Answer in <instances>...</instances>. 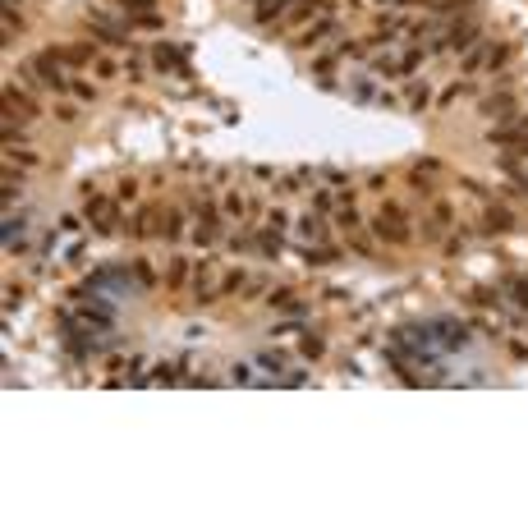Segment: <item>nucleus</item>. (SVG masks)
Masks as SVG:
<instances>
[{"label": "nucleus", "mask_w": 528, "mask_h": 528, "mask_svg": "<svg viewBox=\"0 0 528 528\" xmlns=\"http://www.w3.org/2000/svg\"><path fill=\"white\" fill-rule=\"evenodd\" d=\"M515 110V92H496V97H483V115H510Z\"/></svg>", "instance_id": "10"}, {"label": "nucleus", "mask_w": 528, "mask_h": 528, "mask_svg": "<svg viewBox=\"0 0 528 528\" xmlns=\"http://www.w3.org/2000/svg\"><path fill=\"white\" fill-rule=\"evenodd\" d=\"M510 299H515L519 308H528V280H510Z\"/></svg>", "instance_id": "19"}, {"label": "nucleus", "mask_w": 528, "mask_h": 528, "mask_svg": "<svg viewBox=\"0 0 528 528\" xmlns=\"http://www.w3.org/2000/svg\"><path fill=\"white\" fill-rule=\"evenodd\" d=\"M69 92H74V97H83V101H92V97H97V92H92L88 83H83V78H69Z\"/></svg>", "instance_id": "26"}, {"label": "nucleus", "mask_w": 528, "mask_h": 528, "mask_svg": "<svg viewBox=\"0 0 528 528\" xmlns=\"http://www.w3.org/2000/svg\"><path fill=\"white\" fill-rule=\"evenodd\" d=\"M303 354H308V359H317V354H322V340H317V335H303Z\"/></svg>", "instance_id": "30"}, {"label": "nucleus", "mask_w": 528, "mask_h": 528, "mask_svg": "<svg viewBox=\"0 0 528 528\" xmlns=\"http://www.w3.org/2000/svg\"><path fill=\"white\" fill-rule=\"evenodd\" d=\"M487 51H492V46H478V51H469V55H464V69L474 74L478 65H487Z\"/></svg>", "instance_id": "17"}, {"label": "nucleus", "mask_w": 528, "mask_h": 528, "mask_svg": "<svg viewBox=\"0 0 528 528\" xmlns=\"http://www.w3.org/2000/svg\"><path fill=\"white\" fill-rule=\"evenodd\" d=\"M152 60H156V65H161V69H170V65H179V55H175V51H170V46H156V55H152Z\"/></svg>", "instance_id": "20"}, {"label": "nucleus", "mask_w": 528, "mask_h": 528, "mask_svg": "<svg viewBox=\"0 0 528 528\" xmlns=\"http://www.w3.org/2000/svg\"><path fill=\"white\" fill-rule=\"evenodd\" d=\"M299 230H303V239H317V234H322V220L317 216H303V220H299Z\"/></svg>", "instance_id": "22"}, {"label": "nucleus", "mask_w": 528, "mask_h": 528, "mask_svg": "<svg viewBox=\"0 0 528 528\" xmlns=\"http://www.w3.org/2000/svg\"><path fill=\"white\" fill-rule=\"evenodd\" d=\"M88 216H92V225H97V234H115V207H110L106 198H92Z\"/></svg>", "instance_id": "3"}, {"label": "nucleus", "mask_w": 528, "mask_h": 528, "mask_svg": "<svg viewBox=\"0 0 528 528\" xmlns=\"http://www.w3.org/2000/svg\"><path fill=\"white\" fill-rule=\"evenodd\" d=\"M303 262H312V266H326V262H335V248H308V253H303Z\"/></svg>", "instance_id": "15"}, {"label": "nucleus", "mask_w": 528, "mask_h": 528, "mask_svg": "<svg viewBox=\"0 0 528 528\" xmlns=\"http://www.w3.org/2000/svg\"><path fill=\"white\" fill-rule=\"evenodd\" d=\"M386 216H391V220L377 216V234H382V239H391V243H405V239H409V230H405V225H395L400 211H395V207H386Z\"/></svg>", "instance_id": "5"}, {"label": "nucleus", "mask_w": 528, "mask_h": 528, "mask_svg": "<svg viewBox=\"0 0 528 528\" xmlns=\"http://www.w3.org/2000/svg\"><path fill=\"white\" fill-rule=\"evenodd\" d=\"M428 101H432V92L423 88V83H414V88H409V106H414V110H423Z\"/></svg>", "instance_id": "16"}, {"label": "nucleus", "mask_w": 528, "mask_h": 528, "mask_svg": "<svg viewBox=\"0 0 528 528\" xmlns=\"http://www.w3.org/2000/svg\"><path fill=\"white\" fill-rule=\"evenodd\" d=\"M409 188H414V193H423V198H432V179H428V175H418V170L409 175Z\"/></svg>", "instance_id": "18"}, {"label": "nucleus", "mask_w": 528, "mask_h": 528, "mask_svg": "<svg viewBox=\"0 0 528 528\" xmlns=\"http://www.w3.org/2000/svg\"><path fill=\"white\" fill-rule=\"evenodd\" d=\"M179 234H184V216L175 211V216L165 220V239H179Z\"/></svg>", "instance_id": "25"}, {"label": "nucleus", "mask_w": 528, "mask_h": 528, "mask_svg": "<svg viewBox=\"0 0 528 528\" xmlns=\"http://www.w3.org/2000/svg\"><path fill=\"white\" fill-rule=\"evenodd\" d=\"M28 74H33L37 83H46V88H51V92H65V88H69V78L60 74V60H55L51 51H46V55H37L33 65H28Z\"/></svg>", "instance_id": "1"}, {"label": "nucleus", "mask_w": 528, "mask_h": 528, "mask_svg": "<svg viewBox=\"0 0 528 528\" xmlns=\"http://www.w3.org/2000/svg\"><path fill=\"white\" fill-rule=\"evenodd\" d=\"M524 138H528V115H524V120H515V124H506V129L487 133V143H524Z\"/></svg>", "instance_id": "6"}, {"label": "nucleus", "mask_w": 528, "mask_h": 528, "mask_svg": "<svg viewBox=\"0 0 528 528\" xmlns=\"http://www.w3.org/2000/svg\"><path fill=\"white\" fill-rule=\"evenodd\" d=\"M78 317H83V322H92V326H101V331H110L115 312H110V308H101V303H92V299H83V308H78Z\"/></svg>", "instance_id": "8"}, {"label": "nucleus", "mask_w": 528, "mask_h": 528, "mask_svg": "<svg viewBox=\"0 0 528 528\" xmlns=\"http://www.w3.org/2000/svg\"><path fill=\"white\" fill-rule=\"evenodd\" d=\"M460 345H469L464 326H441V349H460Z\"/></svg>", "instance_id": "12"}, {"label": "nucleus", "mask_w": 528, "mask_h": 528, "mask_svg": "<svg viewBox=\"0 0 528 528\" xmlns=\"http://www.w3.org/2000/svg\"><path fill=\"white\" fill-rule=\"evenodd\" d=\"M60 65H88V60H97V46L92 42H78V46H60V51H51Z\"/></svg>", "instance_id": "4"}, {"label": "nucleus", "mask_w": 528, "mask_h": 528, "mask_svg": "<svg viewBox=\"0 0 528 528\" xmlns=\"http://www.w3.org/2000/svg\"><path fill=\"white\" fill-rule=\"evenodd\" d=\"M432 5H437V14H451V10H469L474 0H432Z\"/></svg>", "instance_id": "24"}, {"label": "nucleus", "mask_w": 528, "mask_h": 528, "mask_svg": "<svg viewBox=\"0 0 528 528\" xmlns=\"http://www.w3.org/2000/svg\"><path fill=\"white\" fill-rule=\"evenodd\" d=\"M510 60V46H496V51H487V69H501Z\"/></svg>", "instance_id": "21"}, {"label": "nucleus", "mask_w": 528, "mask_h": 528, "mask_svg": "<svg viewBox=\"0 0 528 528\" xmlns=\"http://www.w3.org/2000/svg\"><path fill=\"white\" fill-rule=\"evenodd\" d=\"M220 207H225V216H243V198H239V193H230Z\"/></svg>", "instance_id": "27"}, {"label": "nucleus", "mask_w": 528, "mask_h": 528, "mask_svg": "<svg viewBox=\"0 0 528 528\" xmlns=\"http://www.w3.org/2000/svg\"><path fill=\"white\" fill-rule=\"evenodd\" d=\"M418 60H423V51H409L405 60L395 65V74H414V69H418Z\"/></svg>", "instance_id": "23"}, {"label": "nucleus", "mask_w": 528, "mask_h": 528, "mask_svg": "<svg viewBox=\"0 0 528 528\" xmlns=\"http://www.w3.org/2000/svg\"><path fill=\"white\" fill-rule=\"evenodd\" d=\"M340 225H345V230H359V211H354V207H340Z\"/></svg>", "instance_id": "28"}, {"label": "nucleus", "mask_w": 528, "mask_h": 528, "mask_svg": "<svg viewBox=\"0 0 528 528\" xmlns=\"http://www.w3.org/2000/svg\"><path fill=\"white\" fill-rule=\"evenodd\" d=\"M262 248H266V253H276V248H280V239H276V230H266V234H262Z\"/></svg>", "instance_id": "31"}, {"label": "nucleus", "mask_w": 528, "mask_h": 528, "mask_svg": "<svg viewBox=\"0 0 528 528\" xmlns=\"http://www.w3.org/2000/svg\"><path fill=\"white\" fill-rule=\"evenodd\" d=\"M133 234H138V239H147V234H156V211H152V207H143L138 216H133Z\"/></svg>", "instance_id": "11"}, {"label": "nucleus", "mask_w": 528, "mask_h": 528, "mask_svg": "<svg viewBox=\"0 0 528 528\" xmlns=\"http://www.w3.org/2000/svg\"><path fill=\"white\" fill-rule=\"evenodd\" d=\"M331 28H335V23H331V19H326V23H317V28H308V33L299 37V42H303V46H317V42H322V37H326V33H331Z\"/></svg>", "instance_id": "14"}, {"label": "nucleus", "mask_w": 528, "mask_h": 528, "mask_svg": "<svg viewBox=\"0 0 528 528\" xmlns=\"http://www.w3.org/2000/svg\"><path fill=\"white\" fill-rule=\"evenodd\" d=\"M478 28H483L478 19H464V23H455L451 33H446V37L437 42V51H451V46H455V51H464V46H469V42L478 37Z\"/></svg>", "instance_id": "2"}, {"label": "nucleus", "mask_w": 528, "mask_h": 528, "mask_svg": "<svg viewBox=\"0 0 528 528\" xmlns=\"http://www.w3.org/2000/svg\"><path fill=\"white\" fill-rule=\"evenodd\" d=\"M243 285V271H234V276H225V285H220V294H234V289Z\"/></svg>", "instance_id": "29"}, {"label": "nucleus", "mask_w": 528, "mask_h": 528, "mask_svg": "<svg viewBox=\"0 0 528 528\" xmlns=\"http://www.w3.org/2000/svg\"><path fill=\"white\" fill-rule=\"evenodd\" d=\"M289 10H294V0H257L253 19L257 23H271V19H280V14H289Z\"/></svg>", "instance_id": "9"}, {"label": "nucleus", "mask_w": 528, "mask_h": 528, "mask_svg": "<svg viewBox=\"0 0 528 528\" xmlns=\"http://www.w3.org/2000/svg\"><path fill=\"white\" fill-rule=\"evenodd\" d=\"M483 230H487V234H506V230H515V216H510L506 207H487Z\"/></svg>", "instance_id": "7"}, {"label": "nucleus", "mask_w": 528, "mask_h": 528, "mask_svg": "<svg viewBox=\"0 0 528 528\" xmlns=\"http://www.w3.org/2000/svg\"><path fill=\"white\" fill-rule=\"evenodd\" d=\"M124 14H152L156 10V0H115Z\"/></svg>", "instance_id": "13"}]
</instances>
